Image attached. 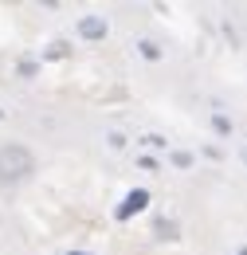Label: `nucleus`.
Listing matches in <instances>:
<instances>
[{"label": "nucleus", "instance_id": "1", "mask_svg": "<svg viewBox=\"0 0 247 255\" xmlns=\"http://www.w3.org/2000/svg\"><path fill=\"white\" fill-rule=\"evenodd\" d=\"M31 173V153L20 145H4L0 149V181H20Z\"/></svg>", "mask_w": 247, "mask_h": 255}, {"label": "nucleus", "instance_id": "3", "mask_svg": "<svg viewBox=\"0 0 247 255\" xmlns=\"http://www.w3.org/2000/svg\"><path fill=\"white\" fill-rule=\"evenodd\" d=\"M79 35H83V39H102V35H106V20H102V16H83V20H79Z\"/></svg>", "mask_w": 247, "mask_h": 255}, {"label": "nucleus", "instance_id": "5", "mask_svg": "<svg viewBox=\"0 0 247 255\" xmlns=\"http://www.w3.org/2000/svg\"><path fill=\"white\" fill-rule=\"evenodd\" d=\"M212 126H216L220 133H228V129H232V122H228V118H224V114H216V118H212Z\"/></svg>", "mask_w": 247, "mask_h": 255}, {"label": "nucleus", "instance_id": "2", "mask_svg": "<svg viewBox=\"0 0 247 255\" xmlns=\"http://www.w3.org/2000/svg\"><path fill=\"white\" fill-rule=\"evenodd\" d=\"M145 204H149V192H145V189H133L122 204H118V212H114V216H118V220H129V216H133V212H141Z\"/></svg>", "mask_w": 247, "mask_h": 255}, {"label": "nucleus", "instance_id": "7", "mask_svg": "<svg viewBox=\"0 0 247 255\" xmlns=\"http://www.w3.org/2000/svg\"><path fill=\"white\" fill-rule=\"evenodd\" d=\"M240 255H247V248H240Z\"/></svg>", "mask_w": 247, "mask_h": 255}, {"label": "nucleus", "instance_id": "6", "mask_svg": "<svg viewBox=\"0 0 247 255\" xmlns=\"http://www.w3.org/2000/svg\"><path fill=\"white\" fill-rule=\"evenodd\" d=\"M67 255H87V252H67Z\"/></svg>", "mask_w": 247, "mask_h": 255}, {"label": "nucleus", "instance_id": "4", "mask_svg": "<svg viewBox=\"0 0 247 255\" xmlns=\"http://www.w3.org/2000/svg\"><path fill=\"white\" fill-rule=\"evenodd\" d=\"M137 47H141V55H145V59H157V55H161V51H157V43H149V39H141Z\"/></svg>", "mask_w": 247, "mask_h": 255}]
</instances>
